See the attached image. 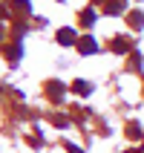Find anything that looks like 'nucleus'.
<instances>
[{
    "label": "nucleus",
    "mask_w": 144,
    "mask_h": 153,
    "mask_svg": "<svg viewBox=\"0 0 144 153\" xmlns=\"http://www.w3.org/2000/svg\"><path fill=\"white\" fill-rule=\"evenodd\" d=\"M78 52L81 55H92V52H98V43L92 38H84V41H78Z\"/></svg>",
    "instance_id": "1"
},
{
    "label": "nucleus",
    "mask_w": 144,
    "mask_h": 153,
    "mask_svg": "<svg viewBox=\"0 0 144 153\" xmlns=\"http://www.w3.org/2000/svg\"><path fill=\"white\" fill-rule=\"evenodd\" d=\"M58 43L61 46H72V43H75V32H72V29H61L58 32Z\"/></svg>",
    "instance_id": "2"
},
{
    "label": "nucleus",
    "mask_w": 144,
    "mask_h": 153,
    "mask_svg": "<svg viewBox=\"0 0 144 153\" xmlns=\"http://www.w3.org/2000/svg\"><path fill=\"white\" fill-rule=\"evenodd\" d=\"M130 23L136 26V29H141V26H144V15H133V17H130Z\"/></svg>",
    "instance_id": "3"
},
{
    "label": "nucleus",
    "mask_w": 144,
    "mask_h": 153,
    "mask_svg": "<svg viewBox=\"0 0 144 153\" xmlns=\"http://www.w3.org/2000/svg\"><path fill=\"white\" fill-rule=\"evenodd\" d=\"M95 23V12H84V26H92Z\"/></svg>",
    "instance_id": "4"
},
{
    "label": "nucleus",
    "mask_w": 144,
    "mask_h": 153,
    "mask_svg": "<svg viewBox=\"0 0 144 153\" xmlns=\"http://www.w3.org/2000/svg\"><path fill=\"white\" fill-rule=\"evenodd\" d=\"M75 90H78V93H84V95H86V93H89V87H86V84H84V81H75Z\"/></svg>",
    "instance_id": "5"
}]
</instances>
